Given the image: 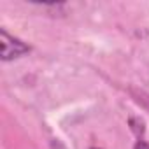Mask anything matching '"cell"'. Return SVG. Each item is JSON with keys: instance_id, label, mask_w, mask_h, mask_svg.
I'll use <instances>...</instances> for the list:
<instances>
[{"instance_id": "1", "label": "cell", "mask_w": 149, "mask_h": 149, "mask_svg": "<svg viewBox=\"0 0 149 149\" xmlns=\"http://www.w3.org/2000/svg\"><path fill=\"white\" fill-rule=\"evenodd\" d=\"M0 46H2V61H11V60H16L19 56L30 53V46H26L19 39L9 35L4 28L0 30Z\"/></svg>"}, {"instance_id": "2", "label": "cell", "mask_w": 149, "mask_h": 149, "mask_svg": "<svg viewBox=\"0 0 149 149\" xmlns=\"http://www.w3.org/2000/svg\"><path fill=\"white\" fill-rule=\"evenodd\" d=\"M133 149H149V144H147L146 140H137Z\"/></svg>"}, {"instance_id": "3", "label": "cell", "mask_w": 149, "mask_h": 149, "mask_svg": "<svg viewBox=\"0 0 149 149\" xmlns=\"http://www.w3.org/2000/svg\"><path fill=\"white\" fill-rule=\"evenodd\" d=\"M91 149H98V147H91Z\"/></svg>"}]
</instances>
